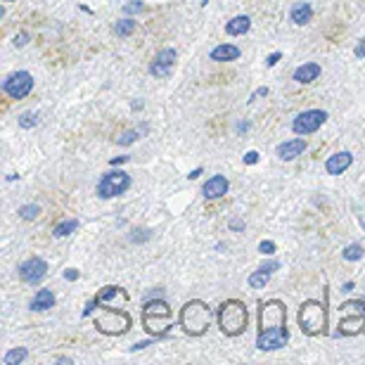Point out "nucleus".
<instances>
[{
	"label": "nucleus",
	"instance_id": "obj_1",
	"mask_svg": "<svg viewBox=\"0 0 365 365\" xmlns=\"http://www.w3.org/2000/svg\"><path fill=\"white\" fill-rule=\"evenodd\" d=\"M287 306L280 299L261 301L259 304V337L257 346L261 351H275L287 346Z\"/></svg>",
	"mask_w": 365,
	"mask_h": 365
},
{
	"label": "nucleus",
	"instance_id": "obj_2",
	"mask_svg": "<svg viewBox=\"0 0 365 365\" xmlns=\"http://www.w3.org/2000/svg\"><path fill=\"white\" fill-rule=\"evenodd\" d=\"M216 318H218V327H221V332L228 334V337H237V334L245 332L247 325H249L247 306L237 299L223 301V304L218 306Z\"/></svg>",
	"mask_w": 365,
	"mask_h": 365
},
{
	"label": "nucleus",
	"instance_id": "obj_3",
	"mask_svg": "<svg viewBox=\"0 0 365 365\" xmlns=\"http://www.w3.org/2000/svg\"><path fill=\"white\" fill-rule=\"evenodd\" d=\"M178 323L190 337H202L206 332L209 325H211V309L200 299H193L181 309V316H178Z\"/></svg>",
	"mask_w": 365,
	"mask_h": 365
},
{
	"label": "nucleus",
	"instance_id": "obj_4",
	"mask_svg": "<svg viewBox=\"0 0 365 365\" xmlns=\"http://www.w3.org/2000/svg\"><path fill=\"white\" fill-rule=\"evenodd\" d=\"M299 327L304 334L309 337H318V334H325L327 332V306L321 304L316 299H309L301 304L299 309Z\"/></svg>",
	"mask_w": 365,
	"mask_h": 365
},
{
	"label": "nucleus",
	"instance_id": "obj_5",
	"mask_svg": "<svg viewBox=\"0 0 365 365\" xmlns=\"http://www.w3.org/2000/svg\"><path fill=\"white\" fill-rule=\"evenodd\" d=\"M143 325L152 337H164L171 327V309L164 299H152L143 306Z\"/></svg>",
	"mask_w": 365,
	"mask_h": 365
},
{
	"label": "nucleus",
	"instance_id": "obj_6",
	"mask_svg": "<svg viewBox=\"0 0 365 365\" xmlns=\"http://www.w3.org/2000/svg\"><path fill=\"white\" fill-rule=\"evenodd\" d=\"M95 327L102 334H124L131 327V316L126 311H119L114 306H104L95 316Z\"/></svg>",
	"mask_w": 365,
	"mask_h": 365
},
{
	"label": "nucleus",
	"instance_id": "obj_7",
	"mask_svg": "<svg viewBox=\"0 0 365 365\" xmlns=\"http://www.w3.org/2000/svg\"><path fill=\"white\" fill-rule=\"evenodd\" d=\"M129 188H131L129 173L114 169V171L104 173V176L100 178V183H97V197H100V200H112V197L124 195Z\"/></svg>",
	"mask_w": 365,
	"mask_h": 365
},
{
	"label": "nucleus",
	"instance_id": "obj_8",
	"mask_svg": "<svg viewBox=\"0 0 365 365\" xmlns=\"http://www.w3.org/2000/svg\"><path fill=\"white\" fill-rule=\"evenodd\" d=\"M33 88V76L29 72H15L3 81V90L8 92L13 100H24Z\"/></svg>",
	"mask_w": 365,
	"mask_h": 365
},
{
	"label": "nucleus",
	"instance_id": "obj_9",
	"mask_svg": "<svg viewBox=\"0 0 365 365\" xmlns=\"http://www.w3.org/2000/svg\"><path fill=\"white\" fill-rule=\"evenodd\" d=\"M327 121V112L323 109H309V112H301L292 124V131L299 133V136H311L321 129L323 124Z\"/></svg>",
	"mask_w": 365,
	"mask_h": 365
},
{
	"label": "nucleus",
	"instance_id": "obj_10",
	"mask_svg": "<svg viewBox=\"0 0 365 365\" xmlns=\"http://www.w3.org/2000/svg\"><path fill=\"white\" fill-rule=\"evenodd\" d=\"M176 57H178V52L173 50V48L159 50V52H156V57H154V62L149 65V74H152L154 79H166V76H171L173 65H176Z\"/></svg>",
	"mask_w": 365,
	"mask_h": 365
},
{
	"label": "nucleus",
	"instance_id": "obj_11",
	"mask_svg": "<svg viewBox=\"0 0 365 365\" xmlns=\"http://www.w3.org/2000/svg\"><path fill=\"white\" fill-rule=\"evenodd\" d=\"M45 275H48V263L38 257L29 259L19 266V277L26 282V285H38Z\"/></svg>",
	"mask_w": 365,
	"mask_h": 365
},
{
	"label": "nucleus",
	"instance_id": "obj_12",
	"mask_svg": "<svg viewBox=\"0 0 365 365\" xmlns=\"http://www.w3.org/2000/svg\"><path fill=\"white\" fill-rule=\"evenodd\" d=\"M228 188L230 183L225 176H211L204 183V188H202V195H204L206 200H221L223 195H228Z\"/></svg>",
	"mask_w": 365,
	"mask_h": 365
},
{
	"label": "nucleus",
	"instance_id": "obj_13",
	"mask_svg": "<svg viewBox=\"0 0 365 365\" xmlns=\"http://www.w3.org/2000/svg\"><path fill=\"white\" fill-rule=\"evenodd\" d=\"M358 332H365V309H358V313L353 318L344 316L339 321L337 334H346V337H351V334H358Z\"/></svg>",
	"mask_w": 365,
	"mask_h": 365
},
{
	"label": "nucleus",
	"instance_id": "obj_14",
	"mask_svg": "<svg viewBox=\"0 0 365 365\" xmlns=\"http://www.w3.org/2000/svg\"><path fill=\"white\" fill-rule=\"evenodd\" d=\"M351 161H353V154L344 149V152H337V154L330 156V159L325 161V169H327L330 176H341V173L351 166Z\"/></svg>",
	"mask_w": 365,
	"mask_h": 365
},
{
	"label": "nucleus",
	"instance_id": "obj_15",
	"mask_svg": "<svg viewBox=\"0 0 365 365\" xmlns=\"http://www.w3.org/2000/svg\"><path fill=\"white\" fill-rule=\"evenodd\" d=\"M306 149V140L304 138H294V140H287L282 143L280 147H277V156H280L282 161H294L297 156Z\"/></svg>",
	"mask_w": 365,
	"mask_h": 365
},
{
	"label": "nucleus",
	"instance_id": "obj_16",
	"mask_svg": "<svg viewBox=\"0 0 365 365\" xmlns=\"http://www.w3.org/2000/svg\"><path fill=\"white\" fill-rule=\"evenodd\" d=\"M321 65H316V62H306V65H301L299 69H294V81L297 83H313L318 76H321Z\"/></svg>",
	"mask_w": 365,
	"mask_h": 365
},
{
	"label": "nucleus",
	"instance_id": "obj_17",
	"mask_svg": "<svg viewBox=\"0 0 365 365\" xmlns=\"http://www.w3.org/2000/svg\"><path fill=\"white\" fill-rule=\"evenodd\" d=\"M240 55H242V52H240V48H237V45L223 43V45H218V48H213L209 57H211L213 62H233Z\"/></svg>",
	"mask_w": 365,
	"mask_h": 365
},
{
	"label": "nucleus",
	"instance_id": "obj_18",
	"mask_svg": "<svg viewBox=\"0 0 365 365\" xmlns=\"http://www.w3.org/2000/svg\"><path fill=\"white\" fill-rule=\"evenodd\" d=\"M249 29H252V19H249L247 15H237L225 24V33H228V36H242Z\"/></svg>",
	"mask_w": 365,
	"mask_h": 365
},
{
	"label": "nucleus",
	"instance_id": "obj_19",
	"mask_svg": "<svg viewBox=\"0 0 365 365\" xmlns=\"http://www.w3.org/2000/svg\"><path fill=\"white\" fill-rule=\"evenodd\" d=\"M55 306V294H52V289H38V294L31 299V306L29 309L31 311H48Z\"/></svg>",
	"mask_w": 365,
	"mask_h": 365
},
{
	"label": "nucleus",
	"instance_id": "obj_20",
	"mask_svg": "<svg viewBox=\"0 0 365 365\" xmlns=\"http://www.w3.org/2000/svg\"><path fill=\"white\" fill-rule=\"evenodd\" d=\"M289 17H292V22L297 26H304V24H309V22L313 19V8L309 3H297L292 8V13H289Z\"/></svg>",
	"mask_w": 365,
	"mask_h": 365
},
{
	"label": "nucleus",
	"instance_id": "obj_21",
	"mask_svg": "<svg viewBox=\"0 0 365 365\" xmlns=\"http://www.w3.org/2000/svg\"><path fill=\"white\" fill-rule=\"evenodd\" d=\"M117 297H124V299H129V294L124 292L121 287H102L100 292H97V299H100V304H104V301H112V299H117Z\"/></svg>",
	"mask_w": 365,
	"mask_h": 365
},
{
	"label": "nucleus",
	"instance_id": "obj_22",
	"mask_svg": "<svg viewBox=\"0 0 365 365\" xmlns=\"http://www.w3.org/2000/svg\"><path fill=\"white\" fill-rule=\"evenodd\" d=\"M268 280H270V273H268V270L259 268L257 273L249 275V287H252V289H263L266 285H268Z\"/></svg>",
	"mask_w": 365,
	"mask_h": 365
},
{
	"label": "nucleus",
	"instance_id": "obj_23",
	"mask_svg": "<svg viewBox=\"0 0 365 365\" xmlns=\"http://www.w3.org/2000/svg\"><path fill=\"white\" fill-rule=\"evenodd\" d=\"M26 356H29V351L24 349V346H17V349H10L8 353H5L3 363L5 365H19Z\"/></svg>",
	"mask_w": 365,
	"mask_h": 365
},
{
	"label": "nucleus",
	"instance_id": "obj_24",
	"mask_svg": "<svg viewBox=\"0 0 365 365\" xmlns=\"http://www.w3.org/2000/svg\"><path fill=\"white\" fill-rule=\"evenodd\" d=\"M133 31H136V19H119L117 24H114V33H117L119 38L131 36Z\"/></svg>",
	"mask_w": 365,
	"mask_h": 365
},
{
	"label": "nucleus",
	"instance_id": "obj_25",
	"mask_svg": "<svg viewBox=\"0 0 365 365\" xmlns=\"http://www.w3.org/2000/svg\"><path fill=\"white\" fill-rule=\"evenodd\" d=\"M76 228H79V221H62V223L55 225L52 235H55V237H67V235L76 233Z\"/></svg>",
	"mask_w": 365,
	"mask_h": 365
},
{
	"label": "nucleus",
	"instance_id": "obj_26",
	"mask_svg": "<svg viewBox=\"0 0 365 365\" xmlns=\"http://www.w3.org/2000/svg\"><path fill=\"white\" fill-rule=\"evenodd\" d=\"M365 254V249L361 245H349L341 252V257H344V261H361Z\"/></svg>",
	"mask_w": 365,
	"mask_h": 365
},
{
	"label": "nucleus",
	"instance_id": "obj_27",
	"mask_svg": "<svg viewBox=\"0 0 365 365\" xmlns=\"http://www.w3.org/2000/svg\"><path fill=\"white\" fill-rule=\"evenodd\" d=\"M19 216L24 218V221H33V218L40 216V206L38 204H26L19 209Z\"/></svg>",
	"mask_w": 365,
	"mask_h": 365
},
{
	"label": "nucleus",
	"instance_id": "obj_28",
	"mask_svg": "<svg viewBox=\"0 0 365 365\" xmlns=\"http://www.w3.org/2000/svg\"><path fill=\"white\" fill-rule=\"evenodd\" d=\"M149 237H152V233H149L147 228H136L131 233V242H133V245H143V242H147Z\"/></svg>",
	"mask_w": 365,
	"mask_h": 365
},
{
	"label": "nucleus",
	"instance_id": "obj_29",
	"mask_svg": "<svg viewBox=\"0 0 365 365\" xmlns=\"http://www.w3.org/2000/svg\"><path fill=\"white\" fill-rule=\"evenodd\" d=\"M19 126L22 129H33V126H38V114H33V112L19 114Z\"/></svg>",
	"mask_w": 365,
	"mask_h": 365
},
{
	"label": "nucleus",
	"instance_id": "obj_30",
	"mask_svg": "<svg viewBox=\"0 0 365 365\" xmlns=\"http://www.w3.org/2000/svg\"><path fill=\"white\" fill-rule=\"evenodd\" d=\"M124 13L126 15H138V13H147V8H145V3H140V0H131L129 5H124Z\"/></svg>",
	"mask_w": 365,
	"mask_h": 365
},
{
	"label": "nucleus",
	"instance_id": "obj_31",
	"mask_svg": "<svg viewBox=\"0 0 365 365\" xmlns=\"http://www.w3.org/2000/svg\"><path fill=\"white\" fill-rule=\"evenodd\" d=\"M259 252L263 254V257H270V254H275V242H273V240L259 242Z\"/></svg>",
	"mask_w": 365,
	"mask_h": 365
},
{
	"label": "nucleus",
	"instance_id": "obj_32",
	"mask_svg": "<svg viewBox=\"0 0 365 365\" xmlns=\"http://www.w3.org/2000/svg\"><path fill=\"white\" fill-rule=\"evenodd\" d=\"M138 136H140V131H126L117 143H119V145H131V143L138 140Z\"/></svg>",
	"mask_w": 365,
	"mask_h": 365
},
{
	"label": "nucleus",
	"instance_id": "obj_33",
	"mask_svg": "<svg viewBox=\"0 0 365 365\" xmlns=\"http://www.w3.org/2000/svg\"><path fill=\"white\" fill-rule=\"evenodd\" d=\"M97 306H100V299H90L88 304H86V309H83V318H88V316H92V311L97 309Z\"/></svg>",
	"mask_w": 365,
	"mask_h": 365
},
{
	"label": "nucleus",
	"instance_id": "obj_34",
	"mask_svg": "<svg viewBox=\"0 0 365 365\" xmlns=\"http://www.w3.org/2000/svg\"><path fill=\"white\" fill-rule=\"evenodd\" d=\"M26 43H29V33L26 31L17 33V36H15V45H17V48H24Z\"/></svg>",
	"mask_w": 365,
	"mask_h": 365
},
{
	"label": "nucleus",
	"instance_id": "obj_35",
	"mask_svg": "<svg viewBox=\"0 0 365 365\" xmlns=\"http://www.w3.org/2000/svg\"><path fill=\"white\" fill-rule=\"evenodd\" d=\"M131 161V156H126V154H121V156H114V159H109V166H119V164H129Z\"/></svg>",
	"mask_w": 365,
	"mask_h": 365
},
{
	"label": "nucleus",
	"instance_id": "obj_36",
	"mask_svg": "<svg viewBox=\"0 0 365 365\" xmlns=\"http://www.w3.org/2000/svg\"><path fill=\"white\" fill-rule=\"evenodd\" d=\"M79 277H81V273H79L76 268H67V270H65V280L74 282V280H79Z\"/></svg>",
	"mask_w": 365,
	"mask_h": 365
},
{
	"label": "nucleus",
	"instance_id": "obj_37",
	"mask_svg": "<svg viewBox=\"0 0 365 365\" xmlns=\"http://www.w3.org/2000/svg\"><path fill=\"white\" fill-rule=\"evenodd\" d=\"M280 57H282V52H273V55H268V60H266V65H268V67H275L277 62H280Z\"/></svg>",
	"mask_w": 365,
	"mask_h": 365
},
{
	"label": "nucleus",
	"instance_id": "obj_38",
	"mask_svg": "<svg viewBox=\"0 0 365 365\" xmlns=\"http://www.w3.org/2000/svg\"><path fill=\"white\" fill-rule=\"evenodd\" d=\"M257 161H259V152H254L252 149V152L245 154V164H257Z\"/></svg>",
	"mask_w": 365,
	"mask_h": 365
},
{
	"label": "nucleus",
	"instance_id": "obj_39",
	"mask_svg": "<svg viewBox=\"0 0 365 365\" xmlns=\"http://www.w3.org/2000/svg\"><path fill=\"white\" fill-rule=\"evenodd\" d=\"M261 268L268 270V273H273V270L280 268V263H277V261H268V263H263V266H261Z\"/></svg>",
	"mask_w": 365,
	"mask_h": 365
},
{
	"label": "nucleus",
	"instance_id": "obj_40",
	"mask_svg": "<svg viewBox=\"0 0 365 365\" xmlns=\"http://www.w3.org/2000/svg\"><path fill=\"white\" fill-rule=\"evenodd\" d=\"M353 55H356V57H365V38H361V43L356 45V50H353Z\"/></svg>",
	"mask_w": 365,
	"mask_h": 365
},
{
	"label": "nucleus",
	"instance_id": "obj_41",
	"mask_svg": "<svg viewBox=\"0 0 365 365\" xmlns=\"http://www.w3.org/2000/svg\"><path fill=\"white\" fill-rule=\"evenodd\" d=\"M268 92H270L268 88H259L257 92H254L252 97H249V102H254V100H257V97H263V95H268Z\"/></svg>",
	"mask_w": 365,
	"mask_h": 365
},
{
	"label": "nucleus",
	"instance_id": "obj_42",
	"mask_svg": "<svg viewBox=\"0 0 365 365\" xmlns=\"http://www.w3.org/2000/svg\"><path fill=\"white\" fill-rule=\"evenodd\" d=\"M230 228H233V230H242V228H245V223H242V221H230Z\"/></svg>",
	"mask_w": 365,
	"mask_h": 365
},
{
	"label": "nucleus",
	"instance_id": "obj_43",
	"mask_svg": "<svg viewBox=\"0 0 365 365\" xmlns=\"http://www.w3.org/2000/svg\"><path fill=\"white\" fill-rule=\"evenodd\" d=\"M200 176H202V169H195L188 178H190V181H197V178H200Z\"/></svg>",
	"mask_w": 365,
	"mask_h": 365
},
{
	"label": "nucleus",
	"instance_id": "obj_44",
	"mask_svg": "<svg viewBox=\"0 0 365 365\" xmlns=\"http://www.w3.org/2000/svg\"><path fill=\"white\" fill-rule=\"evenodd\" d=\"M351 289H353V282H346V285L341 287V292H351Z\"/></svg>",
	"mask_w": 365,
	"mask_h": 365
},
{
	"label": "nucleus",
	"instance_id": "obj_45",
	"mask_svg": "<svg viewBox=\"0 0 365 365\" xmlns=\"http://www.w3.org/2000/svg\"><path fill=\"white\" fill-rule=\"evenodd\" d=\"M5 3H10V0H5Z\"/></svg>",
	"mask_w": 365,
	"mask_h": 365
}]
</instances>
